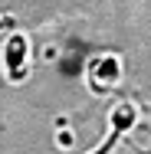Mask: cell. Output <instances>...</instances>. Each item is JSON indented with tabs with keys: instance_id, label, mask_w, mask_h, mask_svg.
<instances>
[{
	"instance_id": "cell-4",
	"label": "cell",
	"mask_w": 151,
	"mask_h": 154,
	"mask_svg": "<svg viewBox=\"0 0 151 154\" xmlns=\"http://www.w3.org/2000/svg\"><path fill=\"white\" fill-rule=\"evenodd\" d=\"M3 30H13V17H0V33Z\"/></svg>"
},
{
	"instance_id": "cell-3",
	"label": "cell",
	"mask_w": 151,
	"mask_h": 154,
	"mask_svg": "<svg viewBox=\"0 0 151 154\" xmlns=\"http://www.w3.org/2000/svg\"><path fill=\"white\" fill-rule=\"evenodd\" d=\"M135 118H138L135 105H131V102H118V105L112 108V115H109V138H105V144H99V148L89 151V154H112V148L121 141V134L135 125Z\"/></svg>"
},
{
	"instance_id": "cell-1",
	"label": "cell",
	"mask_w": 151,
	"mask_h": 154,
	"mask_svg": "<svg viewBox=\"0 0 151 154\" xmlns=\"http://www.w3.org/2000/svg\"><path fill=\"white\" fill-rule=\"evenodd\" d=\"M27 56H30V43H27V36L10 33L7 43H3V72H7V82L20 85V82L27 79Z\"/></svg>"
},
{
	"instance_id": "cell-2",
	"label": "cell",
	"mask_w": 151,
	"mask_h": 154,
	"mask_svg": "<svg viewBox=\"0 0 151 154\" xmlns=\"http://www.w3.org/2000/svg\"><path fill=\"white\" fill-rule=\"evenodd\" d=\"M121 82V59L118 56H95L89 62V85L95 95L112 92Z\"/></svg>"
}]
</instances>
